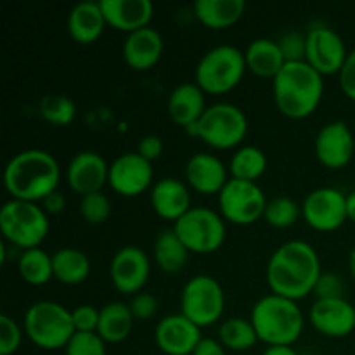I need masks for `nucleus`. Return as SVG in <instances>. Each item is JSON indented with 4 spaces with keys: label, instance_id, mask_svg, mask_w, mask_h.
I'll use <instances>...</instances> for the list:
<instances>
[{
    "label": "nucleus",
    "instance_id": "14",
    "mask_svg": "<svg viewBox=\"0 0 355 355\" xmlns=\"http://www.w3.org/2000/svg\"><path fill=\"white\" fill-rule=\"evenodd\" d=\"M151 262L139 246H123L114 253L110 263V277L113 286L123 295H137L148 283Z\"/></svg>",
    "mask_w": 355,
    "mask_h": 355
},
{
    "label": "nucleus",
    "instance_id": "41",
    "mask_svg": "<svg viewBox=\"0 0 355 355\" xmlns=\"http://www.w3.org/2000/svg\"><path fill=\"white\" fill-rule=\"evenodd\" d=\"M99 315L101 311H97L94 305H78L71 311L73 326L75 331L78 333H97V326H99Z\"/></svg>",
    "mask_w": 355,
    "mask_h": 355
},
{
    "label": "nucleus",
    "instance_id": "38",
    "mask_svg": "<svg viewBox=\"0 0 355 355\" xmlns=\"http://www.w3.org/2000/svg\"><path fill=\"white\" fill-rule=\"evenodd\" d=\"M286 62H304L305 52H307V35H302L300 31H286L276 40Z\"/></svg>",
    "mask_w": 355,
    "mask_h": 355
},
{
    "label": "nucleus",
    "instance_id": "44",
    "mask_svg": "<svg viewBox=\"0 0 355 355\" xmlns=\"http://www.w3.org/2000/svg\"><path fill=\"white\" fill-rule=\"evenodd\" d=\"M163 148H165V146H163V141L159 135H146V137H142L141 142H139L137 153L142 158L148 159L149 163H153L163 155Z\"/></svg>",
    "mask_w": 355,
    "mask_h": 355
},
{
    "label": "nucleus",
    "instance_id": "3",
    "mask_svg": "<svg viewBox=\"0 0 355 355\" xmlns=\"http://www.w3.org/2000/svg\"><path fill=\"white\" fill-rule=\"evenodd\" d=\"M276 106L291 120L311 116L322 101V76L307 62H286L279 75L272 80Z\"/></svg>",
    "mask_w": 355,
    "mask_h": 355
},
{
    "label": "nucleus",
    "instance_id": "16",
    "mask_svg": "<svg viewBox=\"0 0 355 355\" xmlns=\"http://www.w3.org/2000/svg\"><path fill=\"white\" fill-rule=\"evenodd\" d=\"M315 156L329 170L345 168L354 158L355 141L349 125L342 120L326 123L315 135Z\"/></svg>",
    "mask_w": 355,
    "mask_h": 355
},
{
    "label": "nucleus",
    "instance_id": "26",
    "mask_svg": "<svg viewBox=\"0 0 355 355\" xmlns=\"http://www.w3.org/2000/svg\"><path fill=\"white\" fill-rule=\"evenodd\" d=\"M246 68L260 78L274 80L286 66L284 55L276 40L255 38L245 51Z\"/></svg>",
    "mask_w": 355,
    "mask_h": 355
},
{
    "label": "nucleus",
    "instance_id": "49",
    "mask_svg": "<svg viewBox=\"0 0 355 355\" xmlns=\"http://www.w3.org/2000/svg\"><path fill=\"white\" fill-rule=\"evenodd\" d=\"M349 270H350V276L355 279V248L350 252V255H349Z\"/></svg>",
    "mask_w": 355,
    "mask_h": 355
},
{
    "label": "nucleus",
    "instance_id": "45",
    "mask_svg": "<svg viewBox=\"0 0 355 355\" xmlns=\"http://www.w3.org/2000/svg\"><path fill=\"white\" fill-rule=\"evenodd\" d=\"M42 207H44V211L47 215L62 214V210H64V207H66L64 194L59 193V191H54V193L49 194V196L42 201Z\"/></svg>",
    "mask_w": 355,
    "mask_h": 355
},
{
    "label": "nucleus",
    "instance_id": "2",
    "mask_svg": "<svg viewBox=\"0 0 355 355\" xmlns=\"http://www.w3.org/2000/svg\"><path fill=\"white\" fill-rule=\"evenodd\" d=\"M59 163L44 149H26L9 159L3 170V186L12 200L38 203L58 191Z\"/></svg>",
    "mask_w": 355,
    "mask_h": 355
},
{
    "label": "nucleus",
    "instance_id": "9",
    "mask_svg": "<svg viewBox=\"0 0 355 355\" xmlns=\"http://www.w3.org/2000/svg\"><path fill=\"white\" fill-rule=\"evenodd\" d=\"M172 229L189 253L198 255L217 252L225 241L224 217L207 207H193Z\"/></svg>",
    "mask_w": 355,
    "mask_h": 355
},
{
    "label": "nucleus",
    "instance_id": "31",
    "mask_svg": "<svg viewBox=\"0 0 355 355\" xmlns=\"http://www.w3.org/2000/svg\"><path fill=\"white\" fill-rule=\"evenodd\" d=\"M267 156L257 146H243L232 155L229 163V173L231 179L246 180V182H257L266 173Z\"/></svg>",
    "mask_w": 355,
    "mask_h": 355
},
{
    "label": "nucleus",
    "instance_id": "18",
    "mask_svg": "<svg viewBox=\"0 0 355 355\" xmlns=\"http://www.w3.org/2000/svg\"><path fill=\"white\" fill-rule=\"evenodd\" d=\"M158 349L166 355H191L203 340L201 328L186 315L170 314L158 322L155 329Z\"/></svg>",
    "mask_w": 355,
    "mask_h": 355
},
{
    "label": "nucleus",
    "instance_id": "5",
    "mask_svg": "<svg viewBox=\"0 0 355 355\" xmlns=\"http://www.w3.org/2000/svg\"><path fill=\"white\" fill-rule=\"evenodd\" d=\"M24 333L42 350L66 349L75 335L71 312L58 302L42 300L24 314Z\"/></svg>",
    "mask_w": 355,
    "mask_h": 355
},
{
    "label": "nucleus",
    "instance_id": "32",
    "mask_svg": "<svg viewBox=\"0 0 355 355\" xmlns=\"http://www.w3.org/2000/svg\"><path fill=\"white\" fill-rule=\"evenodd\" d=\"M17 270L24 283L31 286H42L54 279V267H52V255L42 248L24 250L17 262Z\"/></svg>",
    "mask_w": 355,
    "mask_h": 355
},
{
    "label": "nucleus",
    "instance_id": "43",
    "mask_svg": "<svg viewBox=\"0 0 355 355\" xmlns=\"http://www.w3.org/2000/svg\"><path fill=\"white\" fill-rule=\"evenodd\" d=\"M338 78L343 94L355 103V49L347 55V61L342 71L338 73Z\"/></svg>",
    "mask_w": 355,
    "mask_h": 355
},
{
    "label": "nucleus",
    "instance_id": "40",
    "mask_svg": "<svg viewBox=\"0 0 355 355\" xmlns=\"http://www.w3.org/2000/svg\"><path fill=\"white\" fill-rule=\"evenodd\" d=\"M347 284L340 274L322 272L314 288L315 300H333V298H345Z\"/></svg>",
    "mask_w": 355,
    "mask_h": 355
},
{
    "label": "nucleus",
    "instance_id": "11",
    "mask_svg": "<svg viewBox=\"0 0 355 355\" xmlns=\"http://www.w3.org/2000/svg\"><path fill=\"white\" fill-rule=\"evenodd\" d=\"M267 198L257 182L229 179L218 194V208L224 220L236 225H250L259 222L266 214Z\"/></svg>",
    "mask_w": 355,
    "mask_h": 355
},
{
    "label": "nucleus",
    "instance_id": "4",
    "mask_svg": "<svg viewBox=\"0 0 355 355\" xmlns=\"http://www.w3.org/2000/svg\"><path fill=\"white\" fill-rule=\"evenodd\" d=\"M250 321L259 342L267 347H293L304 333L305 324L304 312L297 302L274 293L266 295L253 305Z\"/></svg>",
    "mask_w": 355,
    "mask_h": 355
},
{
    "label": "nucleus",
    "instance_id": "48",
    "mask_svg": "<svg viewBox=\"0 0 355 355\" xmlns=\"http://www.w3.org/2000/svg\"><path fill=\"white\" fill-rule=\"evenodd\" d=\"M347 217L355 224V191L347 194Z\"/></svg>",
    "mask_w": 355,
    "mask_h": 355
},
{
    "label": "nucleus",
    "instance_id": "47",
    "mask_svg": "<svg viewBox=\"0 0 355 355\" xmlns=\"http://www.w3.org/2000/svg\"><path fill=\"white\" fill-rule=\"evenodd\" d=\"M262 355H298V352L293 349V347L277 345V347H267L266 352Z\"/></svg>",
    "mask_w": 355,
    "mask_h": 355
},
{
    "label": "nucleus",
    "instance_id": "10",
    "mask_svg": "<svg viewBox=\"0 0 355 355\" xmlns=\"http://www.w3.org/2000/svg\"><path fill=\"white\" fill-rule=\"evenodd\" d=\"M224 307V288L215 277L207 274H200L187 281L180 295V314L200 328L220 321Z\"/></svg>",
    "mask_w": 355,
    "mask_h": 355
},
{
    "label": "nucleus",
    "instance_id": "39",
    "mask_svg": "<svg viewBox=\"0 0 355 355\" xmlns=\"http://www.w3.org/2000/svg\"><path fill=\"white\" fill-rule=\"evenodd\" d=\"M23 342V329L7 314L0 315V355H12Z\"/></svg>",
    "mask_w": 355,
    "mask_h": 355
},
{
    "label": "nucleus",
    "instance_id": "8",
    "mask_svg": "<svg viewBox=\"0 0 355 355\" xmlns=\"http://www.w3.org/2000/svg\"><path fill=\"white\" fill-rule=\"evenodd\" d=\"M187 130L210 148L232 149L245 141L248 118L234 104L217 103L208 106L200 121Z\"/></svg>",
    "mask_w": 355,
    "mask_h": 355
},
{
    "label": "nucleus",
    "instance_id": "35",
    "mask_svg": "<svg viewBox=\"0 0 355 355\" xmlns=\"http://www.w3.org/2000/svg\"><path fill=\"white\" fill-rule=\"evenodd\" d=\"M302 215V207H298L297 201L290 200L286 196L274 198V200L267 201L266 218L267 224L274 229H288L291 225L297 224V220Z\"/></svg>",
    "mask_w": 355,
    "mask_h": 355
},
{
    "label": "nucleus",
    "instance_id": "36",
    "mask_svg": "<svg viewBox=\"0 0 355 355\" xmlns=\"http://www.w3.org/2000/svg\"><path fill=\"white\" fill-rule=\"evenodd\" d=\"M80 215L92 225L104 224L111 215L110 198L101 193V191L82 196V200H80Z\"/></svg>",
    "mask_w": 355,
    "mask_h": 355
},
{
    "label": "nucleus",
    "instance_id": "25",
    "mask_svg": "<svg viewBox=\"0 0 355 355\" xmlns=\"http://www.w3.org/2000/svg\"><path fill=\"white\" fill-rule=\"evenodd\" d=\"M106 19L99 2H80L68 14V33L82 45L94 44L103 35Z\"/></svg>",
    "mask_w": 355,
    "mask_h": 355
},
{
    "label": "nucleus",
    "instance_id": "19",
    "mask_svg": "<svg viewBox=\"0 0 355 355\" xmlns=\"http://www.w3.org/2000/svg\"><path fill=\"white\" fill-rule=\"evenodd\" d=\"M107 177L110 165L103 156L94 151H82L73 156L66 170L68 186L82 196L99 193L104 184H107Z\"/></svg>",
    "mask_w": 355,
    "mask_h": 355
},
{
    "label": "nucleus",
    "instance_id": "42",
    "mask_svg": "<svg viewBox=\"0 0 355 355\" xmlns=\"http://www.w3.org/2000/svg\"><path fill=\"white\" fill-rule=\"evenodd\" d=\"M128 307L135 321H149L158 312V300L151 293H137L132 297Z\"/></svg>",
    "mask_w": 355,
    "mask_h": 355
},
{
    "label": "nucleus",
    "instance_id": "46",
    "mask_svg": "<svg viewBox=\"0 0 355 355\" xmlns=\"http://www.w3.org/2000/svg\"><path fill=\"white\" fill-rule=\"evenodd\" d=\"M191 355H225V347L218 340L203 338Z\"/></svg>",
    "mask_w": 355,
    "mask_h": 355
},
{
    "label": "nucleus",
    "instance_id": "30",
    "mask_svg": "<svg viewBox=\"0 0 355 355\" xmlns=\"http://www.w3.org/2000/svg\"><path fill=\"white\" fill-rule=\"evenodd\" d=\"M52 267H54V279L69 286L83 283L90 274L89 257L78 248L58 250L52 255Z\"/></svg>",
    "mask_w": 355,
    "mask_h": 355
},
{
    "label": "nucleus",
    "instance_id": "15",
    "mask_svg": "<svg viewBox=\"0 0 355 355\" xmlns=\"http://www.w3.org/2000/svg\"><path fill=\"white\" fill-rule=\"evenodd\" d=\"M107 184L114 193L134 198L148 191L153 184V165L137 151L123 153L110 165Z\"/></svg>",
    "mask_w": 355,
    "mask_h": 355
},
{
    "label": "nucleus",
    "instance_id": "6",
    "mask_svg": "<svg viewBox=\"0 0 355 355\" xmlns=\"http://www.w3.org/2000/svg\"><path fill=\"white\" fill-rule=\"evenodd\" d=\"M246 69L245 52L234 45H217L198 62L196 85L205 94L222 96L239 85Z\"/></svg>",
    "mask_w": 355,
    "mask_h": 355
},
{
    "label": "nucleus",
    "instance_id": "34",
    "mask_svg": "<svg viewBox=\"0 0 355 355\" xmlns=\"http://www.w3.org/2000/svg\"><path fill=\"white\" fill-rule=\"evenodd\" d=\"M40 116L55 127H66L75 120L76 106L64 94H49L40 103Z\"/></svg>",
    "mask_w": 355,
    "mask_h": 355
},
{
    "label": "nucleus",
    "instance_id": "21",
    "mask_svg": "<svg viewBox=\"0 0 355 355\" xmlns=\"http://www.w3.org/2000/svg\"><path fill=\"white\" fill-rule=\"evenodd\" d=\"M186 180L200 194H220L229 182V170L220 158L210 153L191 156L186 165Z\"/></svg>",
    "mask_w": 355,
    "mask_h": 355
},
{
    "label": "nucleus",
    "instance_id": "12",
    "mask_svg": "<svg viewBox=\"0 0 355 355\" xmlns=\"http://www.w3.org/2000/svg\"><path fill=\"white\" fill-rule=\"evenodd\" d=\"M302 217L319 232L336 231L349 220L347 196L335 187L314 189L307 194L302 205Z\"/></svg>",
    "mask_w": 355,
    "mask_h": 355
},
{
    "label": "nucleus",
    "instance_id": "37",
    "mask_svg": "<svg viewBox=\"0 0 355 355\" xmlns=\"http://www.w3.org/2000/svg\"><path fill=\"white\" fill-rule=\"evenodd\" d=\"M64 352L66 355H106V342L97 333L76 331Z\"/></svg>",
    "mask_w": 355,
    "mask_h": 355
},
{
    "label": "nucleus",
    "instance_id": "27",
    "mask_svg": "<svg viewBox=\"0 0 355 355\" xmlns=\"http://www.w3.org/2000/svg\"><path fill=\"white\" fill-rule=\"evenodd\" d=\"M246 10L245 0H198L194 16L210 30H227L234 26Z\"/></svg>",
    "mask_w": 355,
    "mask_h": 355
},
{
    "label": "nucleus",
    "instance_id": "1",
    "mask_svg": "<svg viewBox=\"0 0 355 355\" xmlns=\"http://www.w3.org/2000/svg\"><path fill=\"white\" fill-rule=\"evenodd\" d=\"M321 274L318 252L300 239L281 245L267 263V284L270 291L295 302L314 293Z\"/></svg>",
    "mask_w": 355,
    "mask_h": 355
},
{
    "label": "nucleus",
    "instance_id": "29",
    "mask_svg": "<svg viewBox=\"0 0 355 355\" xmlns=\"http://www.w3.org/2000/svg\"><path fill=\"white\" fill-rule=\"evenodd\" d=\"M155 262L163 272L177 274L186 267L189 259V250L186 248L179 236L173 232V229H165L158 234L153 248Z\"/></svg>",
    "mask_w": 355,
    "mask_h": 355
},
{
    "label": "nucleus",
    "instance_id": "23",
    "mask_svg": "<svg viewBox=\"0 0 355 355\" xmlns=\"http://www.w3.org/2000/svg\"><path fill=\"white\" fill-rule=\"evenodd\" d=\"M163 54V38L159 31L148 26L127 35L123 42V59L135 71L151 69Z\"/></svg>",
    "mask_w": 355,
    "mask_h": 355
},
{
    "label": "nucleus",
    "instance_id": "13",
    "mask_svg": "<svg viewBox=\"0 0 355 355\" xmlns=\"http://www.w3.org/2000/svg\"><path fill=\"white\" fill-rule=\"evenodd\" d=\"M345 42L328 26H314L307 31V52L305 62L321 76L342 71L347 61Z\"/></svg>",
    "mask_w": 355,
    "mask_h": 355
},
{
    "label": "nucleus",
    "instance_id": "22",
    "mask_svg": "<svg viewBox=\"0 0 355 355\" xmlns=\"http://www.w3.org/2000/svg\"><path fill=\"white\" fill-rule=\"evenodd\" d=\"M151 205L158 217L173 222V224L193 208L187 186L173 177L158 180L151 187Z\"/></svg>",
    "mask_w": 355,
    "mask_h": 355
},
{
    "label": "nucleus",
    "instance_id": "17",
    "mask_svg": "<svg viewBox=\"0 0 355 355\" xmlns=\"http://www.w3.org/2000/svg\"><path fill=\"white\" fill-rule=\"evenodd\" d=\"M309 321L322 336L343 338L355 329V307L347 298L315 300L309 311Z\"/></svg>",
    "mask_w": 355,
    "mask_h": 355
},
{
    "label": "nucleus",
    "instance_id": "7",
    "mask_svg": "<svg viewBox=\"0 0 355 355\" xmlns=\"http://www.w3.org/2000/svg\"><path fill=\"white\" fill-rule=\"evenodd\" d=\"M0 231L16 248H40L49 234V217L38 203L9 200L0 208Z\"/></svg>",
    "mask_w": 355,
    "mask_h": 355
},
{
    "label": "nucleus",
    "instance_id": "28",
    "mask_svg": "<svg viewBox=\"0 0 355 355\" xmlns=\"http://www.w3.org/2000/svg\"><path fill=\"white\" fill-rule=\"evenodd\" d=\"M99 311L101 315L97 335L106 343H120L127 340L135 321L130 307L123 302H111V304H106Z\"/></svg>",
    "mask_w": 355,
    "mask_h": 355
},
{
    "label": "nucleus",
    "instance_id": "24",
    "mask_svg": "<svg viewBox=\"0 0 355 355\" xmlns=\"http://www.w3.org/2000/svg\"><path fill=\"white\" fill-rule=\"evenodd\" d=\"M207 107L205 92L196 83H180L172 90L168 103H166V110H168L173 123L184 128H191L193 125H196Z\"/></svg>",
    "mask_w": 355,
    "mask_h": 355
},
{
    "label": "nucleus",
    "instance_id": "20",
    "mask_svg": "<svg viewBox=\"0 0 355 355\" xmlns=\"http://www.w3.org/2000/svg\"><path fill=\"white\" fill-rule=\"evenodd\" d=\"M107 26L130 35L148 28L155 14L149 0H99Z\"/></svg>",
    "mask_w": 355,
    "mask_h": 355
},
{
    "label": "nucleus",
    "instance_id": "33",
    "mask_svg": "<svg viewBox=\"0 0 355 355\" xmlns=\"http://www.w3.org/2000/svg\"><path fill=\"white\" fill-rule=\"evenodd\" d=\"M218 342L229 350L243 352L255 347L259 342L252 321L245 318H229L218 328Z\"/></svg>",
    "mask_w": 355,
    "mask_h": 355
}]
</instances>
